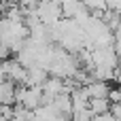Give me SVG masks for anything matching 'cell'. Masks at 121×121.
<instances>
[{
    "label": "cell",
    "mask_w": 121,
    "mask_h": 121,
    "mask_svg": "<svg viewBox=\"0 0 121 121\" xmlns=\"http://www.w3.org/2000/svg\"><path fill=\"white\" fill-rule=\"evenodd\" d=\"M62 15H66V17H74L81 9H85L83 6V2H79V0H64L62 2Z\"/></svg>",
    "instance_id": "cell-3"
},
{
    "label": "cell",
    "mask_w": 121,
    "mask_h": 121,
    "mask_svg": "<svg viewBox=\"0 0 121 121\" xmlns=\"http://www.w3.org/2000/svg\"><path fill=\"white\" fill-rule=\"evenodd\" d=\"M83 91L87 94V98H106L108 85H106V83H91V85L83 87Z\"/></svg>",
    "instance_id": "cell-1"
},
{
    "label": "cell",
    "mask_w": 121,
    "mask_h": 121,
    "mask_svg": "<svg viewBox=\"0 0 121 121\" xmlns=\"http://www.w3.org/2000/svg\"><path fill=\"white\" fill-rule=\"evenodd\" d=\"M108 98H89L87 100V108L91 111V115H100L108 111Z\"/></svg>",
    "instance_id": "cell-2"
}]
</instances>
